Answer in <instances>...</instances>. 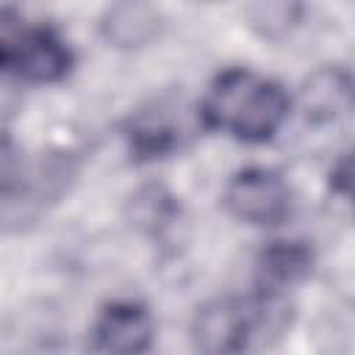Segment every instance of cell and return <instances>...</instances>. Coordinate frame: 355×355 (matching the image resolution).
<instances>
[{
	"mask_svg": "<svg viewBox=\"0 0 355 355\" xmlns=\"http://www.w3.org/2000/svg\"><path fill=\"white\" fill-rule=\"evenodd\" d=\"M288 94L280 83L255 78L247 69H227L202 103V119L244 141L272 139L288 116Z\"/></svg>",
	"mask_w": 355,
	"mask_h": 355,
	"instance_id": "obj_1",
	"label": "cell"
},
{
	"mask_svg": "<svg viewBox=\"0 0 355 355\" xmlns=\"http://www.w3.org/2000/svg\"><path fill=\"white\" fill-rule=\"evenodd\" d=\"M225 208L247 225H277L291 211V191L286 180L261 166L236 172L225 186Z\"/></svg>",
	"mask_w": 355,
	"mask_h": 355,
	"instance_id": "obj_2",
	"label": "cell"
},
{
	"mask_svg": "<svg viewBox=\"0 0 355 355\" xmlns=\"http://www.w3.org/2000/svg\"><path fill=\"white\" fill-rule=\"evenodd\" d=\"M250 311L236 297L205 302L191 319V347L197 355H239L250 338Z\"/></svg>",
	"mask_w": 355,
	"mask_h": 355,
	"instance_id": "obj_3",
	"label": "cell"
},
{
	"mask_svg": "<svg viewBox=\"0 0 355 355\" xmlns=\"http://www.w3.org/2000/svg\"><path fill=\"white\" fill-rule=\"evenodd\" d=\"M153 316L139 302L108 305L94 324V347L105 355H141L153 344Z\"/></svg>",
	"mask_w": 355,
	"mask_h": 355,
	"instance_id": "obj_4",
	"label": "cell"
},
{
	"mask_svg": "<svg viewBox=\"0 0 355 355\" xmlns=\"http://www.w3.org/2000/svg\"><path fill=\"white\" fill-rule=\"evenodd\" d=\"M103 36L116 47H141L161 28V11L150 3H116L103 14Z\"/></svg>",
	"mask_w": 355,
	"mask_h": 355,
	"instance_id": "obj_5",
	"label": "cell"
},
{
	"mask_svg": "<svg viewBox=\"0 0 355 355\" xmlns=\"http://www.w3.org/2000/svg\"><path fill=\"white\" fill-rule=\"evenodd\" d=\"M349 103V80L336 69L316 72L302 89V105L311 119H333Z\"/></svg>",
	"mask_w": 355,
	"mask_h": 355,
	"instance_id": "obj_6",
	"label": "cell"
},
{
	"mask_svg": "<svg viewBox=\"0 0 355 355\" xmlns=\"http://www.w3.org/2000/svg\"><path fill=\"white\" fill-rule=\"evenodd\" d=\"M169 108H155V111H141L136 114L133 125H130V144L139 155H164L178 144L180 128H175V122L166 114Z\"/></svg>",
	"mask_w": 355,
	"mask_h": 355,
	"instance_id": "obj_7",
	"label": "cell"
},
{
	"mask_svg": "<svg viewBox=\"0 0 355 355\" xmlns=\"http://www.w3.org/2000/svg\"><path fill=\"white\" fill-rule=\"evenodd\" d=\"M308 269H311V252H308V247H302L297 241H275L261 255V272L275 286L294 283Z\"/></svg>",
	"mask_w": 355,
	"mask_h": 355,
	"instance_id": "obj_8",
	"label": "cell"
},
{
	"mask_svg": "<svg viewBox=\"0 0 355 355\" xmlns=\"http://www.w3.org/2000/svg\"><path fill=\"white\" fill-rule=\"evenodd\" d=\"M172 214H175V202L164 189H155V186L141 189L133 200V222L139 227L158 230V227L169 225Z\"/></svg>",
	"mask_w": 355,
	"mask_h": 355,
	"instance_id": "obj_9",
	"label": "cell"
}]
</instances>
